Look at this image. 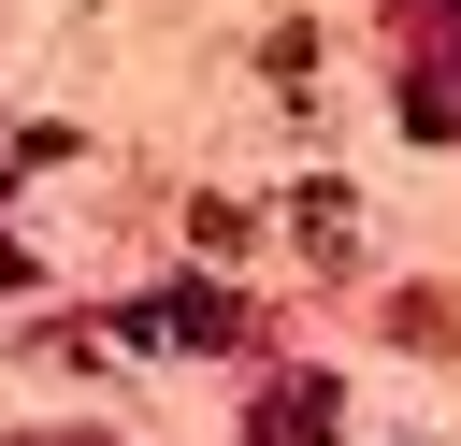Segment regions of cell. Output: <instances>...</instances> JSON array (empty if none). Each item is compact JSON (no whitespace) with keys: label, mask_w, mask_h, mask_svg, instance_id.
Returning <instances> with one entry per match:
<instances>
[{"label":"cell","mask_w":461,"mask_h":446,"mask_svg":"<svg viewBox=\"0 0 461 446\" xmlns=\"http://www.w3.org/2000/svg\"><path fill=\"white\" fill-rule=\"evenodd\" d=\"M288 230H303V259H346L360 230H346V187H288Z\"/></svg>","instance_id":"obj_3"},{"label":"cell","mask_w":461,"mask_h":446,"mask_svg":"<svg viewBox=\"0 0 461 446\" xmlns=\"http://www.w3.org/2000/svg\"><path fill=\"white\" fill-rule=\"evenodd\" d=\"M245 446H331V374H274L259 417H245Z\"/></svg>","instance_id":"obj_2"},{"label":"cell","mask_w":461,"mask_h":446,"mask_svg":"<svg viewBox=\"0 0 461 446\" xmlns=\"http://www.w3.org/2000/svg\"><path fill=\"white\" fill-rule=\"evenodd\" d=\"M130 331L144 345H245V302L230 288H158V302H130Z\"/></svg>","instance_id":"obj_1"},{"label":"cell","mask_w":461,"mask_h":446,"mask_svg":"<svg viewBox=\"0 0 461 446\" xmlns=\"http://www.w3.org/2000/svg\"><path fill=\"white\" fill-rule=\"evenodd\" d=\"M0 446H29V432H0ZM58 446H101V432H58Z\"/></svg>","instance_id":"obj_7"},{"label":"cell","mask_w":461,"mask_h":446,"mask_svg":"<svg viewBox=\"0 0 461 446\" xmlns=\"http://www.w3.org/2000/svg\"><path fill=\"white\" fill-rule=\"evenodd\" d=\"M389 29H461V0H389Z\"/></svg>","instance_id":"obj_5"},{"label":"cell","mask_w":461,"mask_h":446,"mask_svg":"<svg viewBox=\"0 0 461 446\" xmlns=\"http://www.w3.org/2000/svg\"><path fill=\"white\" fill-rule=\"evenodd\" d=\"M0 288H29V259H14V245H0Z\"/></svg>","instance_id":"obj_6"},{"label":"cell","mask_w":461,"mask_h":446,"mask_svg":"<svg viewBox=\"0 0 461 446\" xmlns=\"http://www.w3.org/2000/svg\"><path fill=\"white\" fill-rule=\"evenodd\" d=\"M403 129H461V86L447 72H403Z\"/></svg>","instance_id":"obj_4"}]
</instances>
